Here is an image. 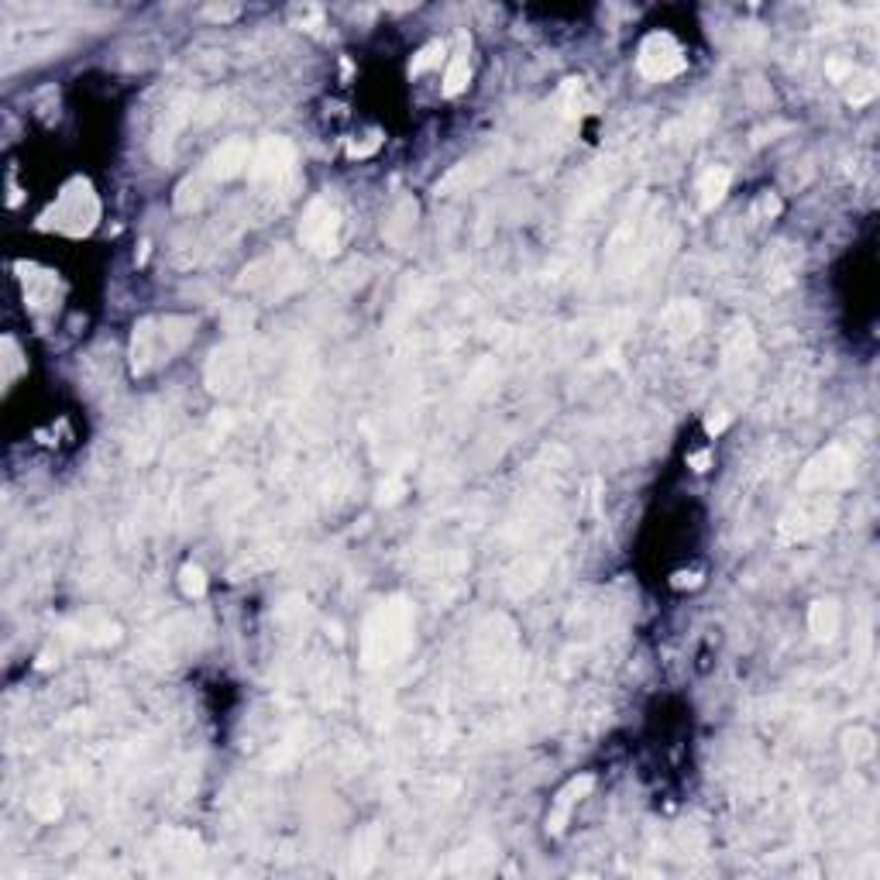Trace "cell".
<instances>
[{
    "label": "cell",
    "instance_id": "6da1fadb",
    "mask_svg": "<svg viewBox=\"0 0 880 880\" xmlns=\"http://www.w3.org/2000/svg\"><path fill=\"white\" fill-rule=\"evenodd\" d=\"M413 605L410 598L393 595L385 602H378L368 619H365V630H361V660L365 667H389L410 654L413 647Z\"/></svg>",
    "mask_w": 880,
    "mask_h": 880
},
{
    "label": "cell",
    "instance_id": "7a4b0ae2",
    "mask_svg": "<svg viewBox=\"0 0 880 880\" xmlns=\"http://www.w3.org/2000/svg\"><path fill=\"white\" fill-rule=\"evenodd\" d=\"M197 320L193 317H148L141 324H134L131 334V368L134 375H148L158 368L162 361H169L176 351L186 348V341L193 337Z\"/></svg>",
    "mask_w": 880,
    "mask_h": 880
},
{
    "label": "cell",
    "instance_id": "3957f363",
    "mask_svg": "<svg viewBox=\"0 0 880 880\" xmlns=\"http://www.w3.org/2000/svg\"><path fill=\"white\" fill-rule=\"evenodd\" d=\"M100 220V197L93 190V182L83 176L69 179L63 186V193L55 197V203L38 217L42 231H59L69 238H83L97 227Z\"/></svg>",
    "mask_w": 880,
    "mask_h": 880
},
{
    "label": "cell",
    "instance_id": "277c9868",
    "mask_svg": "<svg viewBox=\"0 0 880 880\" xmlns=\"http://www.w3.org/2000/svg\"><path fill=\"white\" fill-rule=\"evenodd\" d=\"M846 485H853V454L846 447H839V444L818 451L812 461L805 464L801 478H798L801 492H822V495L839 492Z\"/></svg>",
    "mask_w": 880,
    "mask_h": 880
},
{
    "label": "cell",
    "instance_id": "5b68a950",
    "mask_svg": "<svg viewBox=\"0 0 880 880\" xmlns=\"http://www.w3.org/2000/svg\"><path fill=\"white\" fill-rule=\"evenodd\" d=\"M684 66H688V55H684V48L678 45L674 35H667V31H650V35L639 42V52H637L639 76H647V80H654V83H664V80L681 76Z\"/></svg>",
    "mask_w": 880,
    "mask_h": 880
},
{
    "label": "cell",
    "instance_id": "8992f818",
    "mask_svg": "<svg viewBox=\"0 0 880 880\" xmlns=\"http://www.w3.org/2000/svg\"><path fill=\"white\" fill-rule=\"evenodd\" d=\"M836 499L829 495H801L784 516H781V537L784 540H808V537H818L825 529L836 523Z\"/></svg>",
    "mask_w": 880,
    "mask_h": 880
},
{
    "label": "cell",
    "instance_id": "52a82bcc",
    "mask_svg": "<svg viewBox=\"0 0 880 880\" xmlns=\"http://www.w3.org/2000/svg\"><path fill=\"white\" fill-rule=\"evenodd\" d=\"M292 165H296V152H292V145H289L286 138H265L262 145L255 148V158H251V169H248V176L251 182L258 186V190H268V193H275V190H283L292 176Z\"/></svg>",
    "mask_w": 880,
    "mask_h": 880
},
{
    "label": "cell",
    "instance_id": "ba28073f",
    "mask_svg": "<svg viewBox=\"0 0 880 880\" xmlns=\"http://www.w3.org/2000/svg\"><path fill=\"white\" fill-rule=\"evenodd\" d=\"M300 241L313 255H324V258L341 248V214H337V207L330 199H309L307 214L300 220Z\"/></svg>",
    "mask_w": 880,
    "mask_h": 880
},
{
    "label": "cell",
    "instance_id": "9c48e42d",
    "mask_svg": "<svg viewBox=\"0 0 880 880\" xmlns=\"http://www.w3.org/2000/svg\"><path fill=\"white\" fill-rule=\"evenodd\" d=\"M251 158H255V148H251L244 138H227L217 152L210 155V162H207V176L214 179V182L238 179L241 173L251 169Z\"/></svg>",
    "mask_w": 880,
    "mask_h": 880
},
{
    "label": "cell",
    "instance_id": "30bf717a",
    "mask_svg": "<svg viewBox=\"0 0 880 880\" xmlns=\"http://www.w3.org/2000/svg\"><path fill=\"white\" fill-rule=\"evenodd\" d=\"M698 327H702V309L695 307L691 300H678V303H671L660 313V330H664V337L671 344L691 341L698 334Z\"/></svg>",
    "mask_w": 880,
    "mask_h": 880
},
{
    "label": "cell",
    "instance_id": "8fae6325",
    "mask_svg": "<svg viewBox=\"0 0 880 880\" xmlns=\"http://www.w3.org/2000/svg\"><path fill=\"white\" fill-rule=\"evenodd\" d=\"M595 788V777L592 774H581V777H571L557 798H554V808H550V818H547V833L550 836H561L564 833V825H568V818H571V808L585 798V794Z\"/></svg>",
    "mask_w": 880,
    "mask_h": 880
},
{
    "label": "cell",
    "instance_id": "7c38bea8",
    "mask_svg": "<svg viewBox=\"0 0 880 880\" xmlns=\"http://www.w3.org/2000/svg\"><path fill=\"white\" fill-rule=\"evenodd\" d=\"M244 348L241 344H227V348H220L214 354V361H210V368H207V382H210V389L214 393H227V389H234L238 382H241L244 375Z\"/></svg>",
    "mask_w": 880,
    "mask_h": 880
},
{
    "label": "cell",
    "instance_id": "4fadbf2b",
    "mask_svg": "<svg viewBox=\"0 0 880 880\" xmlns=\"http://www.w3.org/2000/svg\"><path fill=\"white\" fill-rule=\"evenodd\" d=\"M382 846H385V836L378 825H365L351 842V857H348V874L351 877H365L372 874L378 857H382Z\"/></svg>",
    "mask_w": 880,
    "mask_h": 880
},
{
    "label": "cell",
    "instance_id": "5bb4252c",
    "mask_svg": "<svg viewBox=\"0 0 880 880\" xmlns=\"http://www.w3.org/2000/svg\"><path fill=\"white\" fill-rule=\"evenodd\" d=\"M839 622H842V613H839L836 598H818V602H812V609H808V630H812V637L818 643H829V639L836 637Z\"/></svg>",
    "mask_w": 880,
    "mask_h": 880
},
{
    "label": "cell",
    "instance_id": "9a60e30c",
    "mask_svg": "<svg viewBox=\"0 0 880 880\" xmlns=\"http://www.w3.org/2000/svg\"><path fill=\"white\" fill-rule=\"evenodd\" d=\"M729 182H732V173L723 169V165H712V169H705L702 176H698V207L702 210H715L723 197L729 193Z\"/></svg>",
    "mask_w": 880,
    "mask_h": 880
},
{
    "label": "cell",
    "instance_id": "2e32d148",
    "mask_svg": "<svg viewBox=\"0 0 880 880\" xmlns=\"http://www.w3.org/2000/svg\"><path fill=\"white\" fill-rule=\"evenodd\" d=\"M468 35H458V48H454V55H451V63H447V72H444V93L447 97H458L464 87H468V80H471V55H468Z\"/></svg>",
    "mask_w": 880,
    "mask_h": 880
},
{
    "label": "cell",
    "instance_id": "e0dca14e",
    "mask_svg": "<svg viewBox=\"0 0 880 880\" xmlns=\"http://www.w3.org/2000/svg\"><path fill=\"white\" fill-rule=\"evenodd\" d=\"M798 272V251L791 244H777L767 255V279L770 286H788Z\"/></svg>",
    "mask_w": 880,
    "mask_h": 880
},
{
    "label": "cell",
    "instance_id": "ac0fdd59",
    "mask_svg": "<svg viewBox=\"0 0 880 880\" xmlns=\"http://www.w3.org/2000/svg\"><path fill=\"white\" fill-rule=\"evenodd\" d=\"M842 747H846V757H850L853 764H867V760L877 753V736H874V729L853 726L846 736H842Z\"/></svg>",
    "mask_w": 880,
    "mask_h": 880
},
{
    "label": "cell",
    "instance_id": "d6986e66",
    "mask_svg": "<svg viewBox=\"0 0 880 880\" xmlns=\"http://www.w3.org/2000/svg\"><path fill=\"white\" fill-rule=\"evenodd\" d=\"M207 182H214V179L207 176H193V179H186V182H179V190H176V210H182V214H190V210H199L203 207V199H207Z\"/></svg>",
    "mask_w": 880,
    "mask_h": 880
},
{
    "label": "cell",
    "instance_id": "ffe728a7",
    "mask_svg": "<svg viewBox=\"0 0 880 880\" xmlns=\"http://www.w3.org/2000/svg\"><path fill=\"white\" fill-rule=\"evenodd\" d=\"M413 220H417V203H413L410 197H402L396 203V210L389 214V224H385V238L399 244L402 238H406V231L413 227Z\"/></svg>",
    "mask_w": 880,
    "mask_h": 880
},
{
    "label": "cell",
    "instance_id": "44dd1931",
    "mask_svg": "<svg viewBox=\"0 0 880 880\" xmlns=\"http://www.w3.org/2000/svg\"><path fill=\"white\" fill-rule=\"evenodd\" d=\"M557 107L564 117H581L588 110V97H585V83L581 80H568L561 93H557Z\"/></svg>",
    "mask_w": 880,
    "mask_h": 880
},
{
    "label": "cell",
    "instance_id": "7402d4cb",
    "mask_svg": "<svg viewBox=\"0 0 880 880\" xmlns=\"http://www.w3.org/2000/svg\"><path fill=\"white\" fill-rule=\"evenodd\" d=\"M877 89H880V83H877V72H853L850 76V89H846V100L853 104V107H867L874 97H877Z\"/></svg>",
    "mask_w": 880,
    "mask_h": 880
},
{
    "label": "cell",
    "instance_id": "603a6c76",
    "mask_svg": "<svg viewBox=\"0 0 880 880\" xmlns=\"http://www.w3.org/2000/svg\"><path fill=\"white\" fill-rule=\"evenodd\" d=\"M52 300H55V279H52V272L28 275V303L31 307H48Z\"/></svg>",
    "mask_w": 880,
    "mask_h": 880
},
{
    "label": "cell",
    "instance_id": "cb8c5ba5",
    "mask_svg": "<svg viewBox=\"0 0 880 880\" xmlns=\"http://www.w3.org/2000/svg\"><path fill=\"white\" fill-rule=\"evenodd\" d=\"M444 59H447V45H444V42L423 45L417 55H413V66H410V72H413V76H419V72H427V69H437Z\"/></svg>",
    "mask_w": 880,
    "mask_h": 880
},
{
    "label": "cell",
    "instance_id": "d4e9b609",
    "mask_svg": "<svg viewBox=\"0 0 880 880\" xmlns=\"http://www.w3.org/2000/svg\"><path fill=\"white\" fill-rule=\"evenodd\" d=\"M289 18L296 21V28H303V31H320L324 28V11L317 7V4H296V7H289Z\"/></svg>",
    "mask_w": 880,
    "mask_h": 880
},
{
    "label": "cell",
    "instance_id": "484cf974",
    "mask_svg": "<svg viewBox=\"0 0 880 880\" xmlns=\"http://www.w3.org/2000/svg\"><path fill=\"white\" fill-rule=\"evenodd\" d=\"M179 585H182V592L190 595V598H203V592H207V574H203L199 564H186L179 571Z\"/></svg>",
    "mask_w": 880,
    "mask_h": 880
},
{
    "label": "cell",
    "instance_id": "4316f807",
    "mask_svg": "<svg viewBox=\"0 0 880 880\" xmlns=\"http://www.w3.org/2000/svg\"><path fill=\"white\" fill-rule=\"evenodd\" d=\"M378 145H382V134L368 131L365 134V141H351V145H348V155H351V158H368V155L378 152Z\"/></svg>",
    "mask_w": 880,
    "mask_h": 880
},
{
    "label": "cell",
    "instance_id": "83f0119b",
    "mask_svg": "<svg viewBox=\"0 0 880 880\" xmlns=\"http://www.w3.org/2000/svg\"><path fill=\"white\" fill-rule=\"evenodd\" d=\"M777 214H781V197H777V193H770V190L767 193H760V197H757V217L774 220Z\"/></svg>",
    "mask_w": 880,
    "mask_h": 880
},
{
    "label": "cell",
    "instance_id": "f1b7e54d",
    "mask_svg": "<svg viewBox=\"0 0 880 880\" xmlns=\"http://www.w3.org/2000/svg\"><path fill=\"white\" fill-rule=\"evenodd\" d=\"M402 492H406V482L402 478H389V482H382V488H378V503L382 506H393V503L402 499Z\"/></svg>",
    "mask_w": 880,
    "mask_h": 880
},
{
    "label": "cell",
    "instance_id": "f546056e",
    "mask_svg": "<svg viewBox=\"0 0 880 880\" xmlns=\"http://www.w3.org/2000/svg\"><path fill=\"white\" fill-rule=\"evenodd\" d=\"M203 14H207L210 21H234V18L241 14V7H238V4H210Z\"/></svg>",
    "mask_w": 880,
    "mask_h": 880
},
{
    "label": "cell",
    "instance_id": "4dcf8cb0",
    "mask_svg": "<svg viewBox=\"0 0 880 880\" xmlns=\"http://www.w3.org/2000/svg\"><path fill=\"white\" fill-rule=\"evenodd\" d=\"M31 812L38 815V818H48V822H52V818H59L63 808H59L55 798H35V801H31Z\"/></svg>",
    "mask_w": 880,
    "mask_h": 880
},
{
    "label": "cell",
    "instance_id": "1f68e13d",
    "mask_svg": "<svg viewBox=\"0 0 880 880\" xmlns=\"http://www.w3.org/2000/svg\"><path fill=\"white\" fill-rule=\"evenodd\" d=\"M726 427H729V413H726V410H715L712 417L705 419V434H708V437H719V434H723Z\"/></svg>",
    "mask_w": 880,
    "mask_h": 880
},
{
    "label": "cell",
    "instance_id": "d6a6232c",
    "mask_svg": "<svg viewBox=\"0 0 880 880\" xmlns=\"http://www.w3.org/2000/svg\"><path fill=\"white\" fill-rule=\"evenodd\" d=\"M671 585L674 588H695V585H702V574L698 571H678L671 578Z\"/></svg>",
    "mask_w": 880,
    "mask_h": 880
},
{
    "label": "cell",
    "instance_id": "836d02e7",
    "mask_svg": "<svg viewBox=\"0 0 880 880\" xmlns=\"http://www.w3.org/2000/svg\"><path fill=\"white\" fill-rule=\"evenodd\" d=\"M4 348H7V375H4V378H7V382H11V378H14V375L21 372V365H18V351H14V341H11V337H7V341H4Z\"/></svg>",
    "mask_w": 880,
    "mask_h": 880
},
{
    "label": "cell",
    "instance_id": "e575fe53",
    "mask_svg": "<svg viewBox=\"0 0 880 880\" xmlns=\"http://www.w3.org/2000/svg\"><path fill=\"white\" fill-rule=\"evenodd\" d=\"M708 464H712V454H708V451L688 454V468H695V471H708Z\"/></svg>",
    "mask_w": 880,
    "mask_h": 880
}]
</instances>
